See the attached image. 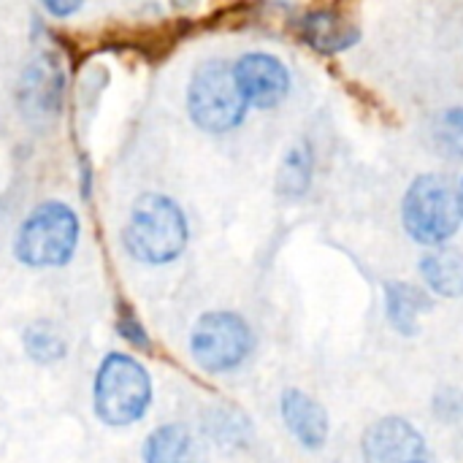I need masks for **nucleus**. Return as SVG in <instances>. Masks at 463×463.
Wrapping results in <instances>:
<instances>
[{
	"mask_svg": "<svg viewBox=\"0 0 463 463\" xmlns=\"http://www.w3.org/2000/svg\"><path fill=\"white\" fill-rule=\"evenodd\" d=\"M125 250L149 266L171 263L187 247V220L176 201L160 193L136 198L122 231Z\"/></svg>",
	"mask_w": 463,
	"mask_h": 463,
	"instance_id": "nucleus-1",
	"label": "nucleus"
},
{
	"mask_svg": "<svg viewBox=\"0 0 463 463\" xmlns=\"http://www.w3.org/2000/svg\"><path fill=\"white\" fill-rule=\"evenodd\" d=\"M458 209H461V220H463V184H461V193H458Z\"/></svg>",
	"mask_w": 463,
	"mask_h": 463,
	"instance_id": "nucleus-20",
	"label": "nucleus"
},
{
	"mask_svg": "<svg viewBox=\"0 0 463 463\" xmlns=\"http://www.w3.org/2000/svg\"><path fill=\"white\" fill-rule=\"evenodd\" d=\"M385 296H388V320L393 323L396 331L412 336L418 331L420 312L431 309V298L410 282H391L385 288Z\"/></svg>",
	"mask_w": 463,
	"mask_h": 463,
	"instance_id": "nucleus-14",
	"label": "nucleus"
},
{
	"mask_svg": "<svg viewBox=\"0 0 463 463\" xmlns=\"http://www.w3.org/2000/svg\"><path fill=\"white\" fill-rule=\"evenodd\" d=\"M252 345H255L252 331L247 320L239 317L236 312L201 315L190 336V350L195 364L212 374L239 369L252 353Z\"/></svg>",
	"mask_w": 463,
	"mask_h": 463,
	"instance_id": "nucleus-6",
	"label": "nucleus"
},
{
	"mask_svg": "<svg viewBox=\"0 0 463 463\" xmlns=\"http://www.w3.org/2000/svg\"><path fill=\"white\" fill-rule=\"evenodd\" d=\"M79 244V217L60 201L35 206L16 231L14 255L30 269H54L71 260Z\"/></svg>",
	"mask_w": 463,
	"mask_h": 463,
	"instance_id": "nucleus-2",
	"label": "nucleus"
},
{
	"mask_svg": "<svg viewBox=\"0 0 463 463\" xmlns=\"http://www.w3.org/2000/svg\"><path fill=\"white\" fill-rule=\"evenodd\" d=\"M439 136H442V144H445L456 157H463V109H450V111H445Z\"/></svg>",
	"mask_w": 463,
	"mask_h": 463,
	"instance_id": "nucleus-17",
	"label": "nucleus"
},
{
	"mask_svg": "<svg viewBox=\"0 0 463 463\" xmlns=\"http://www.w3.org/2000/svg\"><path fill=\"white\" fill-rule=\"evenodd\" d=\"M366 463H431L420 431L404 418H383L364 434Z\"/></svg>",
	"mask_w": 463,
	"mask_h": 463,
	"instance_id": "nucleus-7",
	"label": "nucleus"
},
{
	"mask_svg": "<svg viewBox=\"0 0 463 463\" xmlns=\"http://www.w3.org/2000/svg\"><path fill=\"white\" fill-rule=\"evenodd\" d=\"M282 418H285V426L290 429V434L304 448L317 450V448L326 445V439H328V415L304 391L290 388V391L282 393Z\"/></svg>",
	"mask_w": 463,
	"mask_h": 463,
	"instance_id": "nucleus-10",
	"label": "nucleus"
},
{
	"mask_svg": "<svg viewBox=\"0 0 463 463\" xmlns=\"http://www.w3.org/2000/svg\"><path fill=\"white\" fill-rule=\"evenodd\" d=\"M117 328H119L122 339H128L133 347H138V350H149V336H146L144 326L136 320V315H133L128 307H119V320H117Z\"/></svg>",
	"mask_w": 463,
	"mask_h": 463,
	"instance_id": "nucleus-18",
	"label": "nucleus"
},
{
	"mask_svg": "<svg viewBox=\"0 0 463 463\" xmlns=\"http://www.w3.org/2000/svg\"><path fill=\"white\" fill-rule=\"evenodd\" d=\"M233 76L247 106L255 109H274L285 100L290 90L288 68L282 65V60L266 52H250L239 57V62L233 65Z\"/></svg>",
	"mask_w": 463,
	"mask_h": 463,
	"instance_id": "nucleus-8",
	"label": "nucleus"
},
{
	"mask_svg": "<svg viewBox=\"0 0 463 463\" xmlns=\"http://www.w3.org/2000/svg\"><path fill=\"white\" fill-rule=\"evenodd\" d=\"M298 33L301 38L317 49V52H326V54H336V52H345L350 49L353 43H358L361 38V30L355 22H350L347 16H342L339 11L334 8H315V11H307L298 22Z\"/></svg>",
	"mask_w": 463,
	"mask_h": 463,
	"instance_id": "nucleus-9",
	"label": "nucleus"
},
{
	"mask_svg": "<svg viewBox=\"0 0 463 463\" xmlns=\"http://www.w3.org/2000/svg\"><path fill=\"white\" fill-rule=\"evenodd\" d=\"M144 463H201V448L190 429L168 423L146 437Z\"/></svg>",
	"mask_w": 463,
	"mask_h": 463,
	"instance_id": "nucleus-11",
	"label": "nucleus"
},
{
	"mask_svg": "<svg viewBox=\"0 0 463 463\" xmlns=\"http://www.w3.org/2000/svg\"><path fill=\"white\" fill-rule=\"evenodd\" d=\"M43 8L52 11V14H57V16H68L73 11H79L81 5L79 3H54V0H49V3H43Z\"/></svg>",
	"mask_w": 463,
	"mask_h": 463,
	"instance_id": "nucleus-19",
	"label": "nucleus"
},
{
	"mask_svg": "<svg viewBox=\"0 0 463 463\" xmlns=\"http://www.w3.org/2000/svg\"><path fill=\"white\" fill-rule=\"evenodd\" d=\"M420 274L423 282L445 298H458L463 296V252L461 250H434L420 260Z\"/></svg>",
	"mask_w": 463,
	"mask_h": 463,
	"instance_id": "nucleus-13",
	"label": "nucleus"
},
{
	"mask_svg": "<svg viewBox=\"0 0 463 463\" xmlns=\"http://www.w3.org/2000/svg\"><path fill=\"white\" fill-rule=\"evenodd\" d=\"M24 350L35 364H57L65 358L68 345L52 323H33L24 328Z\"/></svg>",
	"mask_w": 463,
	"mask_h": 463,
	"instance_id": "nucleus-16",
	"label": "nucleus"
},
{
	"mask_svg": "<svg viewBox=\"0 0 463 463\" xmlns=\"http://www.w3.org/2000/svg\"><path fill=\"white\" fill-rule=\"evenodd\" d=\"M402 220L412 241L423 247H442L456 236L461 225L458 195L442 176L423 174L410 184L404 195Z\"/></svg>",
	"mask_w": 463,
	"mask_h": 463,
	"instance_id": "nucleus-4",
	"label": "nucleus"
},
{
	"mask_svg": "<svg viewBox=\"0 0 463 463\" xmlns=\"http://www.w3.org/2000/svg\"><path fill=\"white\" fill-rule=\"evenodd\" d=\"M60 68L52 57H38L22 79V100L27 111H54L60 100Z\"/></svg>",
	"mask_w": 463,
	"mask_h": 463,
	"instance_id": "nucleus-12",
	"label": "nucleus"
},
{
	"mask_svg": "<svg viewBox=\"0 0 463 463\" xmlns=\"http://www.w3.org/2000/svg\"><path fill=\"white\" fill-rule=\"evenodd\" d=\"M95 412L106 426H130L144 418L152 402L146 369L130 355L111 353L95 374Z\"/></svg>",
	"mask_w": 463,
	"mask_h": 463,
	"instance_id": "nucleus-3",
	"label": "nucleus"
},
{
	"mask_svg": "<svg viewBox=\"0 0 463 463\" xmlns=\"http://www.w3.org/2000/svg\"><path fill=\"white\" fill-rule=\"evenodd\" d=\"M312 168H315V160H312V152L307 144H296L282 165H279V174H277V190L288 198H298L309 190V182H312Z\"/></svg>",
	"mask_w": 463,
	"mask_h": 463,
	"instance_id": "nucleus-15",
	"label": "nucleus"
},
{
	"mask_svg": "<svg viewBox=\"0 0 463 463\" xmlns=\"http://www.w3.org/2000/svg\"><path fill=\"white\" fill-rule=\"evenodd\" d=\"M187 109L193 122L206 133H228L241 125L247 100L236 84L233 65L222 60L203 62L187 87Z\"/></svg>",
	"mask_w": 463,
	"mask_h": 463,
	"instance_id": "nucleus-5",
	"label": "nucleus"
}]
</instances>
